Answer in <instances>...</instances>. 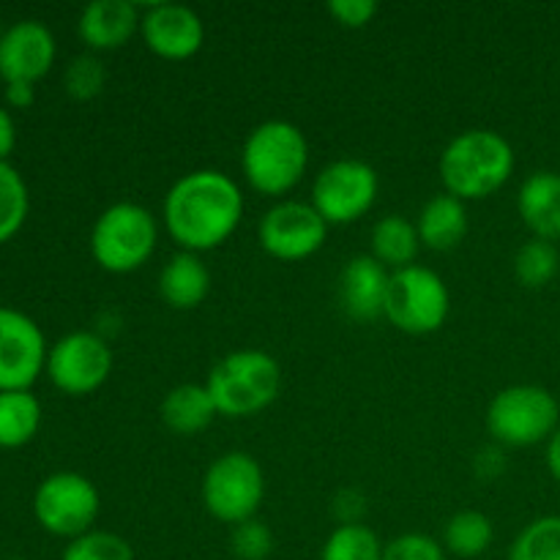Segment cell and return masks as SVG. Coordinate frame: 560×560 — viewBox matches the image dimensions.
Segmentation results:
<instances>
[{
  "label": "cell",
  "mask_w": 560,
  "mask_h": 560,
  "mask_svg": "<svg viewBox=\"0 0 560 560\" xmlns=\"http://www.w3.org/2000/svg\"><path fill=\"white\" fill-rule=\"evenodd\" d=\"M244 219V195L222 170H195L175 180L162 202V222L180 252L219 249Z\"/></svg>",
  "instance_id": "1"
},
{
  "label": "cell",
  "mask_w": 560,
  "mask_h": 560,
  "mask_svg": "<svg viewBox=\"0 0 560 560\" xmlns=\"http://www.w3.org/2000/svg\"><path fill=\"white\" fill-rule=\"evenodd\" d=\"M446 195L457 200H485L514 173V148L492 129H468L454 137L438 162Z\"/></svg>",
  "instance_id": "2"
},
{
  "label": "cell",
  "mask_w": 560,
  "mask_h": 560,
  "mask_svg": "<svg viewBox=\"0 0 560 560\" xmlns=\"http://www.w3.org/2000/svg\"><path fill=\"white\" fill-rule=\"evenodd\" d=\"M310 167V142L295 124L282 118L262 120L246 135L241 170L246 184L266 197L293 191Z\"/></svg>",
  "instance_id": "3"
},
{
  "label": "cell",
  "mask_w": 560,
  "mask_h": 560,
  "mask_svg": "<svg viewBox=\"0 0 560 560\" xmlns=\"http://www.w3.org/2000/svg\"><path fill=\"white\" fill-rule=\"evenodd\" d=\"M206 388L219 416L249 419L277 402L282 394V366L266 350L241 348L211 366Z\"/></svg>",
  "instance_id": "4"
},
{
  "label": "cell",
  "mask_w": 560,
  "mask_h": 560,
  "mask_svg": "<svg viewBox=\"0 0 560 560\" xmlns=\"http://www.w3.org/2000/svg\"><path fill=\"white\" fill-rule=\"evenodd\" d=\"M492 443L503 448H530L547 443L560 427V405L550 388L534 383L506 386L490 399L485 416Z\"/></svg>",
  "instance_id": "5"
},
{
  "label": "cell",
  "mask_w": 560,
  "mask_h": 560,
  "mask_svg": "<svg viewBox=\"0 0 560 560\" xmlns=\"http://www.w3.org/2000/svg\"><path fill=\"white\" fill-rule=\"evenodd\" d=\"M159 244V222L137 202H115L104 208L91 230V255L107 273H135L153 257Z\"/></svg>",
  "instance_id": "6"
},
{
  "label": "cell",
  "mask_w": 560,
  "mask_h": 560,
  "mask_svg": "<svg viewBox=\"0 0 560 560\" xmlns=\"http://www.w3.org/2000/svg\"><path fill=\"white\" fill-rule=\"evenodd\" d=\"M266 498V474L249 452H228L208 465L202 476V506L219 523L255 520Z\"/></svg>",
  "instance_id": "7"
},
{
  "label": "cell",
  "mask_w": 560,
  "mask_h": 560,
  "mask_svg": "<svg viewBox=\"0 0 560 560\" xmlns=\"http://www.w3.org/2000/svg\"><path fill=\"white\" fill-rule=\"evenodd\" d=\"M448 312H452V293L441 273L419 262L392 273L383 317L397 331L410 337L435 334L448 320Z\"/></svg>",
  "instance_id": "8"
},
{
  "label": "cell",
  "mask_w": 560,
  "mask_h": 560,
  "mask_svg": "<svg viewBox=\"0 0 560 560\" xmlns=\"http://www.w3.org/2000/svg\"><path fill=\"white\" fill-rule=\"evenodd\" d=\"M102 498L88 476L74 470H58L47 476L33 492V517L47 534L60 539H77L96 525Z\"/></svg>",
  "instance_id": "9"
},
{
  "label": "cell",
  "mask_w": 560,
  "mask_h": 560,
  "mask_svg": "<svg viewBox=\"0 0 560 560\" xmlns=\"http://www.w3.org/2000/svg\"><path fill=\"white\" fill-rule=\"evenodd\" d=\"M381 191L375 167L361 159H337L312 180V206L326 224H353L372 211Z\"/></svg>",
  "instance_id": "10"
},
{
  "label": "cell",
  "mask_w": 560,
  "mask_h": 560,
  "mask_svg": "<svg viewBox=\"0 0 560 560\" xmlns=\"http://www.w3.org/2000/svg\"><path fill=\"white\" fill-rule=\"evenodd\" d=\"M44 372L58 392L85 397L98 392L113 375V350L98 334L71 331L49 348Z\"/></svg>",
  "instance_id": "11"
},
{
  "label": "cell",
  "mask_w": 560,
  "mask_h": 560,
  "mask_svg": "<svg viewBox=\"0 0 560 560\" xmlns=\"http://www.w3.org/2000/svg\"><path fill=\"white\" fill-rule=\"evenodd\" d=\"M328 238V224L312 202L279 200L262 213L257 241L273 260L299 262L317 255Z\"/></svg>",
  "instance_id": "12"
},
{
  "label": "cell",
  "mask_w": 560,
  "mask_h": 560,
  "mask_svg": "<svg viewBox=\"0 0 560 560\" xmlns=\"http://www.w3.org/2000/svg\"><path fill=\"white\" fill-rule=\"evenodd\" d=\"M47 339L33 317L0 306V392H31L47 366Z\"/></svg>",
  "instance_id": "13"
},
{
  "label": "cell",
  "mask_w": 560,
  "mask_h": 560,
  "mask_svg": "<svg viewBox=\"0 0 560 560\" xmlns=\"http://www.w3.org/2000/svg\"><path fill=\"white\" fill-rule=\"evenodd\" d=\"M140 38L156 58L189 60L206 44V25L189 5L151 3L142 5Z\"/></svg>",
  "instance_id": "14"
},
{
  "label": "cell",
  "mask_w": 560,
  "mask_h": 560,
  "mask_svg": "<svg viewBox=\"0 0 560 560\" xmlns=\"http://www.w3.org/2000/svg\"><path fill=\"white\" fill-rule=\"evenodd\" d=\"M55 36L44 22L20 20L0 33V77L5 82H33L55 63Z\"/></svg>",
  "instance_id": "15"
},
{
  "label": "cell",
  "mask_w": 560,
  "mask_h": 560,
  "mask_svg": "<svg viewBox=\"0 0 560 560\" xmlns=\"http://www.w3.org/2000/svg\"><path fill=\"white\" fill-rule=\"evenodd\" d=\"M142 5L129 0H93L77 20V36L91 52H113L140 33Z\"/></svg>",
  "instance_id": "16"
},
{
  "label": "cell",
  "mask_w": 560,
  "mask_h": 560,
  "mask_svg": "<svg viewBox=\"0 0 560 560\" xmlns=\"http://www.w3.org/2000/svg\"><path fill=\"white\" fill-rule=\"evenodd\" d=\"M388 284H392L388 268H383L370 252L355 255L339 273V304L353 320H377L386 312Z\"/></svg>",
  "instance_id": "17"
},
{
  "label": "cell",
  "mask_w": 560,
  "mask_h": 560,
  "mask_svg": "<svg viewBox=\"0 0 560 560\" xmlns=\"http://www.w3.org/2000/svg\"><path fill=\"white\" fill-rule=\"evenodd\" d=\"M517 213L534 238L560 241V173L539 170L520 186Z\"/></svg>",
  "instance_id": "18"
},
{
  "label": "cell",
  "mask_w": 560,
  "mask_h": 560,
  "mask_svg": "<svg viewBox=\"0 0 560 560\" xmlns=\"http://www.w3.org/2000/svg\"><path fill=\"white\" fill-rule=\"evenodd\" d=\"M211 293V271L200 255L178 252L159 271V295L170 310H197Z\"/></svg>",
  "instance_id": "19"
},
{
  "label": "cell",
  "mask_w": 560,
  "mask_h": 560,
  "mask_svg": "<svg viewBox=\"0 0 560 560\" xmlns=\"http://www.w3.org/2000/svg\"><path fill=\"white\" fill-rule=\"evenodd\" d=\"M421 246L432 252H452L468 235V208L452 195H435L421 206L416 219Z\"/></svg>",
  "instance_id": "20"
},
{
  "label": "cell",
  "mask_w": 560,
  "mask_h": 560,
  "mask_svg": "<svg viewBox=\"0 0 560 560\" xmlns=\"http://www.w3.org/2000/svg\"><path fill=\"white\" fill-rule=\"evenodd\" d=\"M159 416H162V424L175 435H200L219 413L206 383H180L164 394Z\"/></svg>",
  "instance_id": "21"
},
{
  "label": "cell",
  "mask_w": 560,
  "mask_h": 560,
  "mask_svg": "<svg viewBox=\"0 0 560 560\" xmlns=\"http://www.w3.org/2000/svg\"><path fill=\"white\" fill-rule=\"evenodd\" d=\"M421 252V238L416 222H410L402 213H388L377 219L370 235V255L388 271H402L413 266Z\"/></svg>",
  "instance_id": "22"
},
{
  "label": "cell",
  "mask_w": 560,
  "mask_h": 560,
  "mask_svg": "<svg viewBox=\"0 0 560 560\" xmlns=\"http://www.w3.org/2000/svg\"><path fill=\"white\" fill-rule=\"evenodd\" d=\"M42 427V402L31 392H0V448H22Z\"/></svg>",
  "instance_id": "23"
},
{
  "label": "cell",
  "mask_w": 560,
  "mask_h": 560,
  "mask_svg": "<svg viewBox=\"0 0 560 560\" xmlns=\"http://www.w3.org/2000/svg\"><path fill=\"white\" fill-rule=\"evenodd\" d=\"M492 541H495V525L485 512H476V509L457 512L448 517L443 528V550L465 560L485 556Z\"/></svg>",
  "instance_id": "24"
},
{
  "label": "cell",
  "mask_w": 560,
  "mask_h": 560,
  "mask_svg": "<svg viewBox=\"0 0 560 560\" xmlns=\"http://www.w3.org/2000/svg\"><path fill=\"white\" fill-rule=\"evenodd\" d=\"M560 252L556 244L541 238L525 241L514 255V279L528 290H541L558 277Z\"/></svg>",
  "instance_id": "25"
},
{
  "label": "cell",
  "mask_w": 560,
  "mask_h": 560,
  "mask_svg": "<svg viewBox=\"0 0 560 560\" xmlns=\"http://www.w3.org/2000/svg\"><path fill=\"white\" fill-rule=\"evenodd\" d=\"M383 547L381 536L364 523L337 525L323 545L320 560H383Z\"/></svg>",
  "instance_id": "26"
},
{
  "label": "cell",
  "mask_w": 560,
  "mask_h": 560,
  "mask_svg": "<svg viewBox=\"0 0 560 560\" xmlns=\"http://www.w3.org/2000/svg\"><path fill=\"white\" fill-rule=\"evenodd\" d=\"M509 560H560V514L525 525L509 547Z\"/></svg>",
  "instance_id": "27"
},
{
  "label": "cell",
  "mask_w": 560,
  "mask_h": 560,
  "mask_svg": "<svg viewBox=\"0 0 560 560\" xmlns=\"http://www.w3.org/2000/svg\"><path fill=\"white\" fill-rule=\"evenodd\" d=\"M31 208V195L20 170L9 162H0V244L14 238L22 230Z\"/></svg>",
  "instance_id": "28"
},
{
  "label": "cell",
  "mask_w": 560,
  "mask_h": 560,
  "mask_svg": "<svg viewBox=\"0 0 560 560\" xmlns=\"http://www.w3.org/2000/svg\"><path fill=\"white\" fill-rule=\"evenodd\" d=\"M60 560H137L135 547L113 530H88L66 545Z\"/></svg>",
  "instance_id": "29"
},
{
  "label": "cell",
  "mask_w": 560,
  "mask_h": 560,
  "mask_svg": "<svg viewBox=\"0 0 560 560\" xmlns=\"http://www.w3.org/2000/svg\"><path fill=\"white\" fill-rule=\"evenodd\" d=\"M107 85V66L96 52H82L69 60L63 71V88L74 102H93Z\"/></svg>",
  "instance_id": "30"
},
{
  "label": "cell",
  "mask_w": 560,
  "mask_h": 560,
  "mask_svg": "<svg viewBox=\"0 0 560 560\" xmlns=\"http://www.w3.org/2000/svg\"><path fill=\"white\" fill-rule=\"evenodd\" d=\"M230 550L238 560H268L273 552V534L262 520H246L230 530Z\"/></svg>",
  "instance_id": "31"
},
{
  "label": "cell",
  "mask_w": 560,
  "mask_h": 560,
  "mask_svg": "<svg viewBox=\"0 0 560 560\" xmlns=\"http://www.w3.org/2000/svg\"><path fill=\"white\" fill-rule=\"evenodd\" d=\"M383 560H446V550L427 534H402L386 541Z\"/></svg>",
  "instance_id": "32"
},
{
  "label": "cell",
  "mask_w": 560,
  "mask_h": 560,
  "mask_svg": "<svg viewBox=\"0 0 560 560\" xmlns=\"http://www.w3.org/2000/svg\"><path fill=\"white\" fill-rule=\"evenodd\" d=\"M328 14L342 27L359 31V27H366L375 20L377 3L375 0H331L328 3Z\"/></svg>",
  "instance_id": "33"
},
{
  "label": "cell",
  "mask_w": 560,
  "mask_h": 560,
  "mask_svg": "<svg viewBox=\"0 0 560 560\" xmlns=\"http://www.w3.org/2000/svg\"><path fill=\"white\" fill-rule=\"evenodd\" d=\"M366 512V501L361 492L355 490H342L334 498V514H337L339 525H359L361 517Z\"/></svg>",
  "instance_id": "34"
},
{
  "label": "cell",
  "mask_w": 560,
  "mask_h": 560,
  "mask_svg": "<svg viewBox=\"0 0 560 560\" xmlns=\"http://www.w3.org/2000/svg\"><path fill=\"white\" fill-rule=\"evenodd\" d=\"M474 468H476V476H479V479L495 481L498 476L506 470V454H503V446L492 443V446L481 448L474 459Z\"/></svg>",
  "instance_id": "35"
},
{
  "label": "cell",
  "mask_w": 560,
  "mask_h": 560,
  "mask_svg": "<svg viewBox=\"0 0 560 560\" xmlns=\"http://www.w3.org/2000/svg\"><path fill=\"white\" fill-rule=\"evenodd\" d=\"M5 102L14 109H25L36 102V88L33 82H5Z\"/></svg>",
  "instance_id": "36"
},
{
  "label": "cell",
  "mask_w": 560,
  "mask_h": 560,
  "mask_svg": "<svg viewBox=\"0 0 560 560\" xmlns=\"http://www.w3.org/2000/svg\"><path fill=\"white\" fill-rule=\"evenodd\" d=\"M16 145V124L9 109L0 104V162H9V153Z\"/></svg>",
  "instance_id": "37"
},
{
  "label": "cell",
  "mask_w": 560,
  "mask_h": 560,
  "mask_svg": "<svg viewBox=\"0 0 560 560\" xmlns=\"http://www.w3.org/2000/svg\"><path fill=\"white\" fill-rule=\"evenodd\" d=\"M547 470L552 474V479L560 481V427L547 441Z\"/></svg>",
  "instance_id": "38"
},
{
  "label": "cell",
  "mask_w": 560,
  "mask_h": 560,
  "mask_svg": "<svg viewBox=\"0 0 560 560\" xmlns=\"http://www.w3.org/2000/svg\"><path fill=\"white\" fill-rule=\"evenodd\" d=\"M9 560H25V558H9Z\"/></svg>",
  "instance_id": "39"
}]
</instances>
